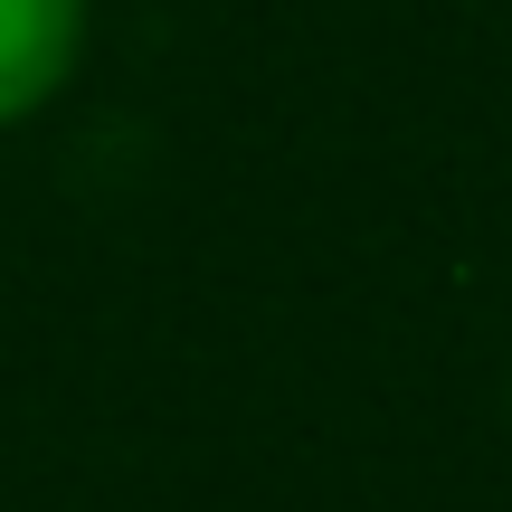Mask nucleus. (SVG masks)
Here are the masks:
<instances>
[{"instance_id": "1", "label": "nucleus", "mask_w": 512, "mask_h": 512, "mask_svg": "<svg viewBox=\"0 0 512 512\" xmlns=\"http://www.w3.org/2000/svg\"><path fill=\"white\" fill-rule=\"evenodd\" d=\"M95 0H0V133L38 124L86 67Z\"/></svg>"}]
</instances>
